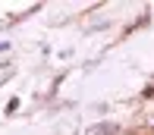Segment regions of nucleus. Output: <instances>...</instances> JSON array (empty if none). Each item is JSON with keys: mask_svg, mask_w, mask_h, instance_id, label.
I'll return each instance as SVG.
<instances>
[{"mask_svg": "<svg viewBox=\"0 0 154 135\" xmlns=\"http://www.w3.org/2000/svg\"><path fill=\"white\" fill-rule=\"evenodd\" d=\"M110 132H113V129H91L88 135H110Z\"/></svg>", "mask_w": 154, "mask_h": 135, "instance_id": "nucleus-1", "label": "nucleus"}]
</instances>
